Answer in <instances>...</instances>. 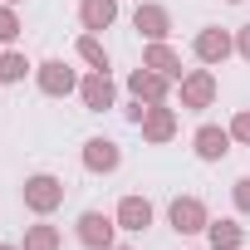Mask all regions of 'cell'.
Here are the masks:
<instances>
[{"label": "cell", "instance_id": "obj_1", "mask_svg": "<svg viewBox=\"0 0 250 250\" xmlns=\"http://www.w3.org/2000/svg\"><path fill=\"white\" fill-rule=\"evenodd\" d=\"M30 201H35L40 211H49V206L59 201V187H54L49 177H35V182H30Z\"/></svg>", "mask_w": 250, "mask_h": 250}, {"label": "cell", "instance_id": "obj_2", "mask_svg": "<svg viewBox=\"0 0 250 250\" xmlns=\"http://www.w3.org/2000/svg\"><path fill=\"white\" fill-rule=\"evenodd\" d=\"M172 221H177V230H201V206L196 201H177L172 206Z\"/></svg>", "mask_w": 250, "mask_h": 250}, {"label": "cell", "instance_id": "obj_3", "mask_svg": "<svg viewBox=\"0 0 250 250\" xmlns=\"http://www.w3.org/2000/svg\"><path fill=\"white\" fill-rule=\"evenodd\" d=\"M79 226H83V240H88V245H108V235H113V226H108L103 216H83Z\"/></svg>", "mask_w": 250, "mask_h": 250}, {"label": "cell", "instance_id": "obj_4", "mask_svg": "<svg viewBox=\"0 0 250 250\" xmlns=\"http://www.w3.org/2000/svg\"><path fill=\"white\" fill-rule=\"evenodd\" d=\"M123 221H128V230H143L147 221H152V211H147V201H123Z\"/></svg>", "mask_w": 250, "mask_h": 250}, {"label": "cell", "instance_id": "obj_5", "mask_svg": "<svg viewBox=\"0 0 250 250\" xmlns=\"http://www.w3.org/2000/svg\"><path fill=\"white\" fill-rule=\"evenodd\" d=\"M196 147H201V157H221V152H226V133H216V128H201Z\"/></svg>", "mask_w": 250, "mask_h": 250}, {"label": "cell", "instance_id": "obj_6", "mask_svg": "<svg viewBox=\"0 0 250 250\" xmlns=\"http://www.w3.org/2000/svg\"><path fill=\"white\" fill-rule=\"evenodd\" d=\"M83 20H88V25H108V20H113V0H88V5H83Z\"/></svg>", "mask_w": 250, "mask_h": 250}, {"label": "cell", "instance_id": "obj_7", "mask_svg": "<svg viewBox=\"0 0 250 250\" xmlns=\"http://www.w3.org/2000/svg\"><path fill=\"white\" fill-rule=\"evenodd\" d=\"M74 79H69V69H59V64H44V88L49 93H64Z\"/></svg>", "mask_w": 250, "mask_h": 250}, {"label": "cell", "instance_id": "obj_8", "mask_svg": "<svg viewBox=\"0 0 250 250\" xmlns=\"http://www.w3.org/2000/svg\"><path fill=\"white\" fill-rule=\"evenodd\" d=\"M113 162H118L113 143H88V167H113Z\"/></svg>", "mask_w": 250, "mask_h": 250}, {"label": "cell", "instance_id": "obj_9", "mask_svg": "<svg viewBox=\"0 0 250 250\" xmlns=\"http://www.w3.org/2000/svg\"><path fill=\"white\" fill-rule=\"evenodd\" d=\"M83 93H88V103H93V108H108V98H113L108 79H88V88H83Z\"/></svg>", "mask_w": 250, "mask_h": 250}, {"label": "cell", "instance_id": "obj_10", "mask_svg": "<svg viewBox=\"0 0 250 250\" xmlns=\"http://www.w3.org/2000/svg\"><path fill=\"white\" fill-rule=\"evenodd\" d=\"M196 49H201V59H221L226 54V35H201Z\"/></svg>", "mask_w": 250, "mask_h": 250}, {"label": "cell", "instance_id": "obj_11", "mask_svg": "<svg viewBox=\"0 0 250 250\" xmlns=\"http://www.w3.org/2000/svg\"><path fill=\"white\" fill-rule=\"evenodd\" d=\"M138 25H147V35H162V10H143Z\"/></svg>", "mask_w": 250, "mask_h": 250}, {"label": "cell", "instance_id": "obj_12", "mask_svg": "<svg viewBox=\"0 0 250 250\" xmlns=\"http://www.w3.org/2000/svg\"><path fill=\"white\" fill-rule=\"evenodd\" d=\"M211 240H216V245H235V240H240V230H235V226H216V230H211Z\"/></svg>", "mask_w": 250, "mask_h": 250}, {"label": "cell", "instance_id": "obj_13", "mask_svg": "<svg viewBox=\"0 0 250 250\" xmlns=\"http://www.w3.org/2000/svg\"><path fill=\"white\" fill-rule=\"evenodd\" d=\"M133 88H138V93H147V98H157V93H162V83H157V79H143V74L133 79Z\"/></svg>", "mask_w": 250, "mask_h": 250}, {"label": "cell", "instance_id": "obj_14", "mask_svg": "<svg viewBox=\"0 0 250 250\" xmlns=\"http://www.w3.org/2000/svg\"><path fill=\"white\" fill-rule=\"evenodd\" d=\"M25 74V59H5V64H0V79H20Z\"/></svg>", "mask_w": 250, "mask_h": 250}, {"label": "cell", "instance_id": "obj_15", "mask_svg": "<svg viewBox=\"0 0 250 250\" xmlns=\"http://www.w3.org/2000/svg\"><path fill=\"white\" fill-rule=\"evenodd\" d=\"M187 93H191V103H206V93H211V83H206V79H191V88H187Z\"/></svg>", "mask_w": 250, "mask_h": 250}, {"label": "cell", "instance_id": "obj_16", "mask_svg": "<svg viewBox=\"0 0 250 250\" xmlns=\"http://www.w3.org/2000/svg\"><path fill=\"white\" fill-rule=\"evenodd\" d=\"M30 250H54V235H49V230H35V235H30Z\"/></svg>", "mask_w": 250, "mask_h": 250}, {"label": "cell", "instance_id": "obj_17", "mask_svg": "<svg viewBox=\"0 0 250 250\" xmlns=\"http://www.w3.org/2000/svg\"><path fill=\"white\" fill-rule=\"evenodd\" d=\"M152 64H157V69H167V74H172V54H167V49H152Z\"/></svg>", "mask_w": 250, "mask_h": 250}, {"label": "cell", "instance_id": "obj_18", "mask_svg": "<svg viewBox=\"0 0 250 250\" xmlns=\"http://www.w3.org/2000/svg\"><path fill=\"white\" fill-rule=\"evenodd\" d=\"M10 35H15V20H10L5 10H0V40H10Z\"/></svg>", "mask_w": 250, "mask_h": 250}, {"label": "cell", "instance_id": "obj_19", "mask_svg": "<svg viewBox=\"0 0 250 250\" xmlns=\"http://www.w3.org/2000/svg\"><path fill=\"white\" fill-rule=\"evenodd\" d=\"M235 133H240V138H250V113H245V118L235 123Z\"/></svg>", "mask_w": 250, "mask_h": 250}, {"label": "cell", "instance_id": "obj_20", "mask_svg": "<svg viewBox=\"0 0 250 250\" xmlns=\"http://www.w3.org/2000/svg\"><path fill=\"white\" fill-rule=\"evenodd\" d=\"M240 206H250V182H240Z\"/></svg>", "mask_w": 250, "mask_h": 250}, {"label": "cell", "instance_id": "obj_21", "mask_svg": "<svg viewBox=\"0 0 250 250\" xmlns=\"http://www.w3.org/2000/svg\"><path fill=\"white\" fill-rule=\"evenodd\" d=\"M240 49H245V54H250V30H245V40H240Z\"/></svg>", "mask_w": 250, "mask_h": 250}, {"label": "cell", "instance_id": "obj_22", "mask_svg": "<svg viewBox=\"0 0 250 250\" xmlns=\"http://www.w3.org/2000/svg\"><path fill=\"white\" fill-rule=\"evenodd\" d=\"M0 250H5V245H0Z\"/></svg>", "mask_w": 250, "mask_h": 250}]
</instances>
